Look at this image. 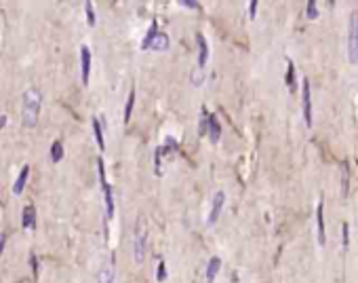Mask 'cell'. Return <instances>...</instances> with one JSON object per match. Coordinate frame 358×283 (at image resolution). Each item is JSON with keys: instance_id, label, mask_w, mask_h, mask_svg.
<instances>
[{"instance_id": "obj_1", "label": "cell", "mask_w": 358, "mask_h": 283, "mask_svg": "<svg viewBox=\"0 0 358 283\" xmlns=\"http://www.w3.org/2000/svg\"><path fill=\"white\" fill-rule=\"evenodd\" d=\"M40 108H43V93H40V89L38 87L26 89L24 99H22V125L26 129H32L38 125Z\"/></svg>"}, {"instance_id": "obj_2", "label": "cell", "mask_w": 358, "mask_h": 283, "mask_svg": "<svg viewBox=\"0 0 358 283\" xmlns=\"http://www.w3.org/2000/svg\"><path fill=\"white\" fill-rule=\"evenodd\" d=\"M148 239H150L148 222L143 216H139L135 222V230H133V260H135V264H143V260H146Z\"/></svg>"}, {"instance_id": "obj_3", "label": "cell", "mask_w": 358, "mask_h": 283, "mask_svg": "<svg viewBox=\"0 0 358 283\" xmlns=\"http://www.w3.org/2000/svg\"><path fill=\"white\" fill-rule=\"evenodd\" d=\"M347 59L350 64L358 62V13H352L347 24Z\"/></svg>"}, {"instance_id": "obj_4", "label": "cell", "mask_w": 358, "mask_h": 283, "mask_svg": "<svg viewBox=\"0 0 358 283\" xmlns=\"http://www.w3.org/2000/svg\"><path fill=\"white\" fill-rule=\"evenodd\" d=\"M301 110H303V120L305 125H312V91H310V80L303 78L301 83Z\"/></svg>"}, {"instance_id": "obj_5", "label": "cell", "mask_w": 358, "mask_h": 283, "mask_svg": "<svg viewBox=\"0 0 358 283\" xmlns=\"http://www.w3.org/2000/svg\"><path fill=\"white\" fill-rule=\"evenodd\" d=\"M223 205H226V193H223V190H217V193L213 195V201H211V211H209L207 224H215V222L219 220Z\"/></svg>"}, {"instance_id": "obj_6", "label": "cell", "mask_w": 358, "mask_h": 283, "mask_svg": "<svg viewBox=\"0 0 358 283\" xmlns=\"http://www.w3.org/2000/svg\"><path fill=\"white\" fill-rule=\"evenodd\" d=\"M316 235H318L320 247H324V243H326V232H324V201H318V207H316Z\"/></svg>"}, {"instance_id": "obj_7", "label": "cell", "mask_w": 358, "mask_h": 283, "mask_svg": "<svg viewBox=\"0 0 358 283\" xmlns=\"http://www.w3.org/2000/svg\"><path fill=\"white\" fill-rule=\"evenodd\" d=\"M114 277H116V268H114V256H112L97 270V283H114Z\"/></svg>"}, {"instance_id": "obj_8", "label": "cell", "mask_w": 358, "mask_h": 283, "mask_svg": "<svg viewBox=\"0 0 358 283\" xmlns=\"http://www.w3.org/2000/svg\"><path fill=\"white\" fill-rule=\"evenodd\" d=\"M91 74V51L89 47H80V76H83V85H89Z\"/></svg>"}, {"instance_id": "obj_9", "label": "cell", "mask_w": 358, "mask_h": 283, "mask_svg": "<svg viewBox=\"0 0 358 283\" xmlns=\"http://www.w3.org/2000/svg\"><path fill=\"white\" fill-rule=\"evenodd\" d=\"M22 226L26 230H34L36 228V207L32 203H28L22 211Z\"/></svg>"}, {"instance_id": "obj_10", "label": "cell", "mask_w": 358, "mask_h": 283, "mask_svg": "<svg viewBox=\"0 0 358 283\" xmlns=\"http://www.w3.org/2000/svg\"><path fill=\"white\" fill-rule=\"evenodd\" d=\"M169 45H171V38H169V34H165V32H160L158 30V34L152 38V45H150V49L152 51H167L169 49Z\"/></svg>"}, {"instance_id": "obj_11", "label": "cell", "mask_w": 358, "mask_h": 283, "mask_svg": "<svg viewBox=\"0 0 358 283\" xmlns=\"http://www.w3.org/2000/svg\"><path fill=\"white\" fill-rule=\"evenodd\" d=\"M219 268H221V260H219L217 256H213V258L209 260L207 268H204V279H207V283H213V281H215V277H217Z\"/></svg>"}, {"instance_id": "obj_12", "label": "cell", "mask_w": 358, "mask_h": 283, "mask_svg": "<svg viewBox=\"0 0 358 283\" xmlns=\"http://www.w3.org/2000/svg\"><path fill=\"white\" fill-rule=\"evenodd\" d=\"M28 178H30V165L22 167V171H19V176H17V180H15V184H13V195H17V197H19V195L24 193Z\"/></svg>"}, {"instance_id": "obj_13", "label": "cell", "mask_w": 358, "mask_h": 283, "mask_svg": "<svg viewBox=\"0 0 358 283\" xmlns=\"http://www.w3.org/2000/svg\"><path fill=\"white\" fill-rule=\"evenodd\" d=\"M196 40H198V68L204 70V64H207V59H209V45L202 34H196Z\"/></svg>"}, {"instance_id": "obj_14", "label": "cell", "mask_w": 358, "mask_h": 283, "mask_svg": "<svg viewBox=\"0 0 358 283\" xmlns=\"http://www.w3.org/2000/svg\"><path fill=\"white\" fill-rule=\"evenodd\" d=\"M101 190H104V199H106V216L112 218L114 216V195H112V188L108 182L101 184Z\"/></svg>"}, {"instance_id": "obj_15", "label": "cell", "mask_w": 358, "mask_h": 283, "mask_svg": "<svg viewBox=\"0 0 358 283\" xmlns=\"http://www.w3.org/2000/svg\"><path fill=\"white\" fill-rule=\"evenodd\" d=\"M339 169H341V195L347 197V193H350V165L343 161Z\"/></svg>"}, {"instance_id": "obj_16", "label": "cell", "mask_w": 358, "mask_h": 283, "mask_svg": "<svg viewBox=\"0 0 358 283\" xmlns=\"http://www.w3.org/2000/svg\"><path fill=\"white\" fill-rule=\"evenodd\" d=\"M209 125H211V114H209V110H200V123H198V135L204 137V135H209Z\"/></svg>"}, {"instance_id": "obj_17", "label": "cell", "mask_w": 358, "mask_h": 283, "mask_svg": "<svg viewBox=\"0 0 358 283\" xmlns=\"http://www.w3.org/2000/svg\"><path fill=\"white\" fill-rule=\"evenodd\" d=\"M219 137H221V125L217 123V118H215V116L211 114V125H209V139L213 142V144H217V142H219Z\"/></svg>"}, {"instance_id": "obj_18", "label": "cell", "mask_w": 358, "mask_h": 283, "mask_svg": "<svg viewBox=\"0 0 358 283\" xmlns=\"http://www.w3.org/2000/svg\"><path fill=\"white\" fill-rule=\"evenodd\" d=\"M284 83L286 87H289V91H295V64L291 62H286V74H284Z\"/></svg>"}, {"instance_id": "obj_19", "label": "cell", "mask_w": 358, "mask_h": 283, "mask_svg": "<svg viewBox=\"0 0 358 283\" xmlns=\"http://www.w3.org/2000/svg\"><path fill=\"white\" fill-rule=\"evenodd\" d=\"M93 135H95V139H97V146H99V150H106L104 131H101V123H99V118H93Z\"/></svg>"}, {"instance_id": "obj_20", "label": "cell", "mask_w": 358, "mask_h": 283, "mask_svg": "<svg viewBox=\"0 0 358 283\" xmlns=\"http://www.w3.org/2000/svg\"><path fill=\"white\" fill-rule=\"evenodd\" d=\"M61 159H64V144L57 139V142H53V146H51V161L59 163Z\"/></svg>"}, {"instance_id": "obj_21", "label": "cell", "mask_w": 358, "mask_h": 283, "mask_svg": "<svg viewBox=\"0 0 358 283\" xmlns=\"http://www.w3.org/2000/svg\"><path fill=\"white\" fill-rule=\"evenodd\" d=\"M133 104H135V89L129 91V97H127V106H125V123L131 120V114H133Z\"/></svg>"}, {"instance_id": "obj_22", "label": "cell", "mask_w": 358, "mask_h": 283, "mask_svg": "<svg viewBox=\"0 0 358 283\" xmlns=\"http://www.w3.org/2000/svg\"><path fill=\"white\" fill-rule=\"evenodd\" d=\"M177 150V142L173 139V137H167L165 139V146H162V155H167V157H171L173 153Z\"/></svg>"}, {"instance_id": "obj_23", "label": "cell", "mask_w": 358, "mask_h": 283, "mask_svg": "<svg viewBox=\"0 0 358 283\" xmlns=\"http://www.w3.org/2000/svg\"><path fill=\"white\" fill-rule=\"evenodd\" d=\"M156 34H158L156 24H152V26H150V32L146 34V38H143V45H141V49H150V45H152V38H154Z\"/></svg>"}, {"instance_id": "obj_24", "label": "cell", "mask_w": 358, "mask_h": 283, "mask_svg": "<svg viewBox=\"0 0 358 283\" xmlns=\"http://www.w3.org/2000/svg\"><path fill=\"white\" fill-rule=\"evenodd\" d=\"M85 13H87L89 26H95V11H93V3H91V0H87V3H85Z\"/></svg>"}, {"instance_id": "obj_25", "label": "cell", "mask_w": 358, "mask_h": 283, "mask_svg": "<svg viewBox=\"0 0 358 283\" xmlns=\"http://www.w3.org/2000/svg\"><path fill=\"white\" fill-rule=\"evenodd\" d=\"M162 146L156 148V153H154V167H156V176H162Z\"/></svg>"}, {"instance_id": "obj_26", "label": "cell", "mask_w": 358, "mask_h": 283, "mask_svg": "<svg viewBox=\"0 0 358 283\" xmlns=\"http://www.w3.org/2000/svg\"><path fill=\"white\" fill-rule=\"evenodd\" d=\"M305 17H308V19H316V17H318V9H316L314 0H310V3L305 5Z\"/></svg>"}, {"instance_id": "obj_27", "label": "cell", "mask_w": 358, "mask_h": 283, "mask_svg": "<svg viewBox=\"0 0 358 283\" xmlns=\"http://www.w3.org/2000/svg\"><path fill=\"white\" fill-rule=\"evenodd\" d=\"M202 78H204V70H202V68H196V70L192 72V85H194V87L202 85Z\"/></svg>"}, {"instance_id": "obj_28", "label": "cell", "mask_w": 358, "mask_h": 283, "mask_svg": "<svg viewBox=\"0 0 358 283\" xmlns=\"http://www.w3.org/2000/svg\"><path fill=\"white\" fill-rule=\"evenodd\" d=\"M167 279V266H165V262H158V272H156V281H165Z\"/></svg>"}, {"instance_id": "obj_29", "label": "cell", "mask_w": 358, "mask_h": 283, "mask_svg": "<svg viewBox=\"0 0 358 283\" xmlns=\"http://www.w3.org/2000/svg\"><path fill=\"white\" fill-rule=\"evenodd\" d=\"M30 264H32V272H34V277H38V258H36V254H30Z\"/></svg>"}, {"instance_id": "obj_30", "label": "cell", "mask_w": 358, "mask_h": 283, "mask_svg": "<svg viewBox=\"0 0 358 283\" xmlns=\"http://www.w3.org/2000/svg\"><path fill=\"white\" fill-rule=\"evenodd\" d=\"M257 0H251V3H249V17L251 19H255V15H257Z\"/></svg>"}, {"instance_id": "obj_31", "label": "cell", "mask_w": 358, "mask_h": 283, "mask_svg": "<svg viewBox=\"0 0 358 283\" xmlns=\"http://www.w3.org/2000/svg\"><path fill=\"white\" fill-rule=\"evenodd\" d=\"M181 5H183V7H188V9H196V11L200 9V5H198V3H194V0H181Z\"/></svg>"}, {"instance_id": "obj_32", "label": "cell", "mask_w": 358, "mask_h": 283, "mask_svg": "<svg viewBox=\"0 0 358 283\" xmlns=\"http://www.w3.org/2000/svg\"><path fill=\"white\" fill-rule=\"evenodd\" d=\"M347 239H350V232H347V224L343 222V249H347V243H350Z\"/></svg>"}, {"instance_id": "obj_33", "label": "cell", "mask_w": 358, "mask_h": 283, "mask_svg": "<svg viewBox=\"0 0 358 283\" xmlns=\"http://www.w3.org/2000/svg\"><path fill=\"white\" fill-rule=\"evenodd\" d=\"M5 243H7V235L5 232H0V254L5 251Z\"/></svg>"}, {"instance_id": "obj_34", "label": "cell", "mask_w": 358, "mask_h": 283, "mask_svg": "<svg viewBox=\"0 0 358 283\" xmlns=\"http://www.w3.org/2000/svg\"><path fill=\"white\" fill-rule=\"evenodd\" d=\"M5 125H7V116L3 114V116H0V129H5Z\"/></svg>"}]
</instances>
